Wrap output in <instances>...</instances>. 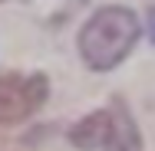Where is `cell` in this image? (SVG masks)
<instances>
[{
	"mask_svg": "<svg viewBox=\"0 0 155 151\" xmlns=\"http://www.w3.org/2000/svg\"><path fill=\"white\" fill-rule=\"evenodd\" d=\"M46 95H50V82L43 72H33V76L7 72V76H0V125H17V121L30 118L46 102Z\"/></svg>",
	"mask_w": 155,
	"mask_h": 151,
	"instance_id": "cell-3",
	"label": "cell"
},
{
	"mask_svg": "<svg viewBox=\"0 0 155 151\" xmlns=\"http://www.w3.org/2000/svg\"><path fill=\"white\" fill-rule=\"evenodd\" d=\"M69 141L79 151H142V135L119 99L76 121L69 128Z\"/></svg>",
	"mask_w": 155,
	"mask_h": 151,
	"instance_id": "cell-2",
	"label": "cell"
},
{
	"mask_svg": "<svg viewBox=\"0 0 155 151\" xmlns=\"http://www.w3.org/2000/svg\"><path fill=\"white\" fill-rule=\"evenodd\" d=\"M139 39V17L129 7H99L79 30V56L96 72H109L132 53Z\"/></svg>",
	"mask_w": 155,
	"mask_h": 151,
	"instance_id": "cell-1",
	"label": "cell"
},
{
	"mask_svg": "<svg viewBox=\"0 0 155 151\" xmlns=\"http://www.w3.org/2000/svg\"><path fill=\"white\" fill-rule=\"evenodd\" d=\"M145 27H149V39L155 43V3L145 10Z\"/></svg>",
	"mask_w": 155,
	"mask_h": 151,
	"instance_id": "cell-4",
	"label": "cell"
}]
</instances>
